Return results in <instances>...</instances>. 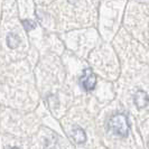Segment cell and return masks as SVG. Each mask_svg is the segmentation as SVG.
Segmentation results:
<instances>
[{
	"mask_svg": "<svg viewBox=\"0 0 149 149\" xmlns=\"http://www.w3.org/2000/svg\"><path fill=\"white\" fill-rule=\"evenodd\" d=\"M9 149H19V148H17V147H11V148H9Z\"/></svg>",
	"mask_w": 149,
	"mask_h": 149,
	"instance_id": "obj_7",
	"label": "cell"
},
{
	"mask_svg": "<svg viewBox=\"0 0 149 149\" xmlns=\"http://www.w3.org/2000/svg\"><path fill=\"white\" fill-rule=\"evenodd\" d=\"M80 85L85 91H93L97 85V76L92 72L91 68H86L83 71L82 76L80 77Z\"/></svg>",
	"mask_w": 149,
	"mask_h": 149,
	"instance_id": "obj_2",
	"label": "cell"
},
{
	"mask_svg": "<svg viewBox=\"0 0 149 149\" xmlns=\"http://www.w3.org/2000/svg\"><path fill=\"white\" fill-rule=\"evenodd\" d=\"M20 44V38L18 37V35H16L14 33H9L7 35V45L9 48H16L18 47V45Z\"/></svg>",
	"mask_w": 149,
	"mask_h": 149,
	"instance_id": "obj_5",
	"label": "cell"
},
{
	"mask_svg": "<svg viewBox=\"0 0 149 149\" xmlns=\"http://www.w3.org/2000/svg\"><path fill=\"white\" fill-rule=\"evenodd\" d=\"M134 102L137 108L139 109H142V108H146L149 103V97L148 94L142 91V90H139L134 93Z\"/></svg>",
	"mask_w": 149,
	"mask_h": 149,
	"instance_id": "obj_3",
	"label": "cell"
},
{
	"mask_svg": "<svg viewBox=\"0 0 149 149\" xmlns=\"http://www.w3.org/2000/svg\"><path fill=\"white\" fill-rule=\"evenodd\" d=\"M148 148H149V141H148Z\"/></svg>",
	"mask_w": 149,
	"mask_h": 149,
	"instance_id": "obj_8",
	"label": "cell"
},
{
	"mask_svg": "<svg viewBox=\"0 0 149 149\" xmlns=\"http://www.w3.org/2000/svg\"><path fill=\"white\" fill-rule=\"evenodd\" d=\"M71 134H72L74 141L77 143H84L86 141V134L81 127H73Z\"/></svg>",
	"mask_w": 149,
	"mask_h": 149,
	"instance_id": "obj_4",
	"label": "cell"
},
{
	"mask_svg": "<svg viewBox=\"0 0 149 149\" xmlns=\"http://www.w3.org/2000/svg\"><path fill=\"white\" fill-rule=\"evenodd\" d=\"M22 24L26 31H30V30L36 28V22L30 20V19H24V20H22Z\"/></svg>",
	"mask_w": 149,
	"mask_h": 149,
	"instance_id": "obj_6",
	"label": "cell"
},
{
	"mask_svg": "<svg viewBox=\"0 0 149 149\" xmlns=\"http://www.w3.org/2000/svg\"><path fill=\"white\" fill-rule=\"evenodd\" d=\"M108 129L118 137H127L130 130L127 116L122 113H117L112 116L108 121Z\"/></svg>",
	"mask_w": 149,
	"mask_h": 149,
	"instance_id": "obj_1",
	"label": "cell"
}]
</instances>
